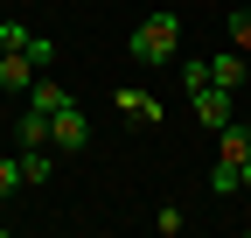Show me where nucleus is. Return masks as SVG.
<instances>
[{"label": "nucleus", "instance_id": "1", "mask_svg": "<svg viewBox=\"0 0 251 238\" xmlns=\"http://www.w3.org/2000/svg\"><path fill=\"white\" fill-rule=\"evenodd\" d=\"M126 49H133V63H147V70H161V63H175L181 56V14H168V7H153L133 35H126Z\"/></svg>", "mask_w": 251, "mask_h": 238}, {"label": "nucleus", "instance_id": "2", "mask_svg": "<svg viewBox=\"0 0 251 238\" xmlns=\"http://www.w3.org/2000/svg\"><path fill=\"white\" fill-rule=\"evenodd\" d=\"M244 161H251V126L230 119L224 133H216V168H209V196H237L244 182Z\"/></svg>", "mask_w": 251, "mask_h": 238}, {"label": "nucleus", "instance_id": "3", "mask_svg": "<svg viewBox=\"0 0 251 238\" xmlns=\"http://www.w3.org/2000/svg\"><path fill=\"white\" fill-rule=\"evenodd\" d=\"M188 105H196V119L209 133H224L230 119H237V91H224V84H196V91H188Z\"/></svg>", "mask_w": 251, "mask_h": 238}, {"label": "nucleus", "instance_id": "4", "mask_svg": "<svg viewBox=\"0 0 251 238\" xmlns=\"http://www.w3.org/2000/svg\"><path fill=\"white\" fill-rule=\"evenodd\" d=\"M49 147H56V154H84V147H91V119L77 112V98L63 112H49Z\"/></svg>", "mask_w": 251, "mask_h": 238}, {"label": "nucleus", "instance_id": "5", "mask_svg": "<svg viewBox=\"0 0 251 238\" xmlns=\"http://www.w3.org/2000/svg\"><path fill=\"white\" fill-rule=\"evenodd\" d=\"M35 77H42V70L28 63V49H0V91H7L14 105L28 98V84H35Z\"/></svg>", "mask_w": 251, "mask_h": 238}, {"label": "nucleus", "instance_id": "6", "mask_svg": "<svg viewBox=\"0 0 251 238\" xmlns=\"http://www.w3.org/2000/svg\"><path fill=\"white\" fill-rule=\"evenodd\" d=\"M112 105H119L126 119H140V126H153V119H161V112H168L161 98H153V91H147V84H119V91H112Z\"/></svg>", "mask_w": 251, "mask_h": 238}, {"label": "nucleus", "instance_id": "7", "mask_svg": "<svg viewBox=\"0 0 251 238\" xmlns=\"http://www.w3.org/2000/svg\"><path fill=\"white\" fill-rule=\"evenodd\" d=\"M244 49H224V56H209V84H224V91H244Z\"/></svg>", "mask_w": 251, "mask_h": 238}, {"label": "nucleus", "instance_id": "8", "mask_svg": "<svg viewBox=\"0 0 251 238\" xmlns=\"http://www.w3.org/2000/svg\"><path fill=\"white\" fill-rule=\"evenodd\" d=\"M49 175H56V147H21V182H28V189H42Z\"/></svg>", "mask_w": 251, "mask_h": 238}, {"label": "nucleus", "instance_id": "9", "mask_svg": "<svg viewBox=\"0 0 251 238\" xmlns=\"http://www.w3.org/2000/svg\"><path fill=\"white\" fill-rule=\"evenodd\" d=\"M21 105H35V112H63V105H70V91H63V84L42 70L35 84H28V98H21Z\"/></svg>", "mask_w": 251, "mask_h": 238}, {"label": "nucleus", "instance_id": "10", "mask_svg": "<svg viewBox=\"0 0 251 238\" xmlns=\"http://www.w3.org/2000/svg\"><path fill=\"white\" fill-rule=\"evenodd\" d=\"M21 147H49V112L21 105Z\"/></svg>", "mask_w": 251, "mask_h": 238}, {"label": "nucleus", "instance_id": "11", "mask_svg": "<svg viewBox=\"0 0 251 238\" xmlns=\"http://www.w3.org/2000/svg\"><path fill=\"white\" fill-rule=\"evenodd\" d=\"M56 56H63V49L42 35V28H35V35H28V63H35V70H56Z\"/></svg>", "mask_w": 251, "mask_h": 238}, {"label": "nucleus", "instance_id": "12", "mask_svg": "<svg viewBox=\"0 0 251 238\" xmlns=\"http://www.w3.org/2000/svg\"><path fill=\"white\" fill-rule=\"evenodd\" d=\"M14 189H28V182H21V161H14V154H7V161H0V203H7V196H14Z\"/></svg>", "mask_w": 251, "mask_h": 238}, {"label": "nucleus", "instance_id": "13", "mask_svg": "<svg viewBox=\"0 0 251 238\" xmlns=\"http://www.w3.org/2000/svg\"><path fill=\"white\" fill-rule=\"evenodd\" d=\"M153 231H161V238H181V210H175V203H161V210H153Z\"/></svg>", "mask_w": 251, "mask_h": 238}, {"label": "nucleus", "instance_id": "14", "mask_svg": "<svg viewBox=\"0 0 251 238\" xmlns=\"http://www.w3.org/2000/svg\"><path fill=\"white\" fill-rule=\"evenodd\" d=\"M230 42H237V49H251V7H237V14H230Z\"/></svg>", "mask_w": 251, "mask_h": 238}, {"label": "nucleus", "instance_id": "15", "mask_svg": "<svg viewBox=\"0 0 251 238\" xmlns=\"http://www.w3.org/2000/svg\"><path fill=\"white\" fill-rule=\"evenodd\" d=\"M237 189H244V196H251V161H244V182H237Z\"/></svg>", "mask_w": 251, "mask_h": 238}, {"label": "nucleus", "instance_id": "16", "mask_svg": "<svg viewBox=\"0 0 251 238\" xmlns=\"http://www.w3.org/2000/svg\"><path fill=\"white\" fill-rule=\"evenodd\" d=\"M237 119H244V126H251V98H244V112H237Z\"/></svg>", "mask_w": 251, "mask_h": 238}, {"label": "nucleus", "instance_id": "17", "mask_svg": "<svg viewBox=\"0 0 251 238\" xmlns=\"http://www.w3.org/2000/svg\"><path fill=\"white\" fill-rule=\"evenodd\" d=\"M0 238H7V210H0Z\"/></svg>", "mask_w": 251, "mask_h": 238}]
</instances>
